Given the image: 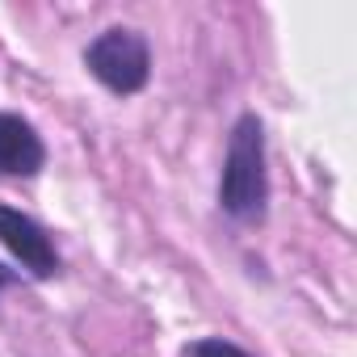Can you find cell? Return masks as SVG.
<instances>
[{"instance_id":"277c9868","label":"cell","mask_w":357,"mask_h":357,"mask_svg":"<svg viewBox=\"0 0 357 357\" xmlns=\"http://www.w3.org/2000/svg\"><path fill=\"white\" fill-rule=\"evenodd\" d=\"M47 164V143L30 118L0 109V176H38Z\"/></svg>"},{"instance_id":"6da1fadb","label":"cell","mask_w":357,"mask_h":357,"mask_svg":"<svg viewBox=\"0 0 357 357\" xmlns=\"http://www.w3.org/2000/svg\"><path fill=\"white\" fill-rule=\"evenodd\" d=\"M219 206L236 223H261L269 211V160H265V122L248 109L227 135Z\"/></svg>"},{"instance_id":"8992f818","label":"cell","mask_w":357,"mask_h":357,"mask_svg":"<svg viewBox=\"0 0 357 357\" xmlns=\"http://www.w3.org/2000/svg\"><path fill=\"white\" fill-rule=\"evenodd\" d=\"M13 278H17V273H13L9 265H0V290H9V286H13Z\"/></svg>"},{"instance_id":"7a4b0ae2","label":"cell","mask_w":357,"mask_h":357,"mask_svg":"<svg viewBox=\"0 0 357 357\" xmlns=\"http://www.w3.org/2000/svg\"><path fill=\"white\" fill-rule=\"evenodd\" d=\"M84 68L114 97H135L151 80V47H147V38L139 30L109 26L84 47Z\"/></svg>"},{"instance_id":"5b68a950","label":"cell","mask_w":357,"mask_h":357,"mask_svg":"<svg viewBox=\"0 0 357 357\" xmlns=\"http://www.w3.org/2000/svg\"><path fill=\"white\" fill-rule=\"evenodd\" d=\"M185 357H252V353L231 344V340H223V336H202V340H194L185 349Z\"/></svg>"},{"instance_id":"3957f363","label":"cell","mask_w":357,"mask_h":357,"mask_svg":"<svg viewBox=\"0 0 357 357\" xmlns=\"http://www.w3.org/2000/svg\"><path fill=\"white\" fill-rule=\"evenodd\" d=\"M0 244H5L13 252V261L30 278H38V282H47V278L59 273V252H55L51 236L43 231V223L30 219L17 206H5V202H0Z\"/></svg>"}]
</instances>
